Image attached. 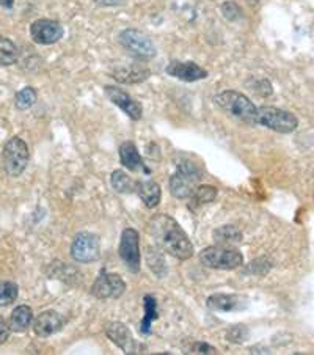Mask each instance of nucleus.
<instances>
[{
  "label": "nucleus",
  "instance_id": "1",
  "mask_svg": "<svg viewBox=\"0 0 314 355\" xmlns=\"http://www.w3.org/2000/svg\"><path fill=\"white\" fill-rule=\"evenodd\" d=\"M148 232L154 238L157 247L167 252L168 255L181 259V261H186V259L193 257L195 248L192 241L189 239L187 233L171 216L164 214V212L154 216L148 225Z\"/></svg>",
  "mask_w": 314,
  "mask_h": 355
},
{
  "label": "nucleus",
  "instance_id": "2",
  "mask_svg": "<svg viewBox=\"0 0 314 355\" xmlns=\"http://www.w3.org/2000/svg\"><path fill=\"white\" fill-rule=\"evenodd\" d=\"M214 101L225 114L231 118H234V120L250 124V126L258 124L256 121L258 107L252 103L250 98L245 96L244 93H239L236 90H225L222 93H218L214 98Z\"/></svg>",
  "mask_w": 314,
  "mask_h": 355
},
{
  "label": "nucleus",
  "instance_id": "3",
  "mask_svg": "<svg viewBox=\"0 0 314 355\" xmlns=\"http://www.w3.org/2000/svg\"><path fill=\"white\" fill-rule=\"evenodd\" d=\"M203 180L198 164L182 161L176 165V171L170 178V193L177 200H187Z\"/></svg>",
  "mask_w": 314,
  "mask_h": 355
},
{
  "label": "nucleus",
  "instance_id": "4",
  "mask_svg": "<svg viewBox=\"0 0 314 355\" xmlns=\"http://www.w3.org/2000/svg\"><path fill=\"white\" fill-rule=\"evenodd\" d=\"M200 263L204 268L218 270H233L244 264V255L238 248L229 245H211L200 252Z\"/></svg>",
  "mask_w": 314,
  "mask_h": 355
},
{
  "label": "nucleus",
  "instance_id": "5",
  "mask_svg": "<svg viewBox=\"0 0 314 355\" xmlns=\"http://www.w3.org/2000/svg\"><path fill=\"white\" fill-rule=\"evenodd\" d=\"M256 121L261 126L278 134H291L299 128L297 116L291 112L272 107V105H263L256 110Z\"/></svg>",
  "mask_w": 314,
  "mask_h": 355
},
{
  "label": "nucleus",
  "instance_id": "6",
  "mask_svg": "<svg viewBox=\"0 0 314 355\" xmlns=\"http://www.w3.org/2000/svg\"><path fill=\"white\" fill-rule=\"evenodd\" d=\"M3 168L11 178L21 176L26 171L28 161H30V151L28 145L21 137H11L3 146L2 153Z\"/></svg>",
  "mask_w": 314,
  "mask_h": 355
},
{
  "label": "nucleus",
  "instance_id": "7",
  "mask_svg": "<svg viewBox=\"0 0 314 355\" xmlns=\"http://www.w3.org/2000/svg\"><path fill=\"white\" fill-rule=\"evenodd\" d=\"M118 41H120L123 49H126L130 55L140 58V60H150V58L156 57L157 49L152 40L145 32L137 31V28L123 31L118 35Z\"/></svg>",
  "mask_w": 314,
  "mask_h": 355
},
{
  "label": "nucleus",
  "instance_id": "8",
  "mask_svg": "<svg viewBox=\"0 0 314 355\" xmlns=\"http://www.w3.org/2000/svg\"><path fill=\"white\" fill-rule=\"evenodd\" d=\"M118 255L129 272L137 274L140 272L141 255H140V234L135 228H124L118 245Z\"/></svg>",
  "mask_w": 314,
  "mask_h": 355
},
{
  "label": "nucleus",
  "instance_id": "9",
  "mask_svg": "<svg viewBox=\"0 0 314 355\" xmlns=\"http://www.w3.org/2000/svg\"><path fill=\"white\" fill-rule=\"evenodd\" d=\"M126 282L118 274H112L103 269L94 280L91 286V294L96 299L107 300V299H120L126 293Z\"/></svg>",
  "mask_w": 314,
  "mask_h": 355
},
{
  "label": "nucleus",
  "instance_id": "10",
  "mask_svg": "<svg viewBox=\"0 0 314 355\" xmlns=\"http://www.w3.org/2000/svg\"><path fill=\"white\" fill-rule=\"evenodd\" d=\"M101 257V242L94 233H79L71 244V258L76 263L88 264L96 261Z\"/></svg>",
  "mask_w": 314,
  "mask_h": 355
},
{
  "label": "nucleus",
  "instance_id": "11",
  "mask_svg": "<svg viewBox=\"0 0 314 355\" xmlns=\"http://www.w3.org/2000/svg\"><path fill=\"white\" fill-rule=\"evenodd\" d=\"M105 96L109 98L112 104H115L118 109H121L132 121H139L143 116V105L137 99H134L128 92H124L120 87L105 85L104 87Z\"/></svg>",
  "mask_w": 314,
  "mask_h": 355
},
{
  "label": "nucleus",
  "instance_id": "12",
  "mask_svg": "<svg viewBox=\"0 0 314 355\" xmlns=\"http://www.w3.org/2000/svg\"><path fill=\"white\" fill-rule=\"evenodd\" d=\"M30 35L35 43L51 46L63 38L64 31L60 22L52 19H37L30 26Z\"/></svg>",
  "mask_w": 314,
  "mask_h": 355
},
{
  "label": "nucleus",
  "instance_id": "13",
  "mask_svg": "<svg viewBox=\"0 0 314 355\" xmlns=\"http://www.w3.org/2000/svg\"><path fill=\"white\" fill-rule=\"evenodd\" d=\"M105 335H107V338L112 343H115L124 354H139L140 345H137V341L134 340L132 332H130V329L126 324H123L120 321L109 322L105 325Z\"/></svg>",
  "mask_w": 314,
  "mask_h": 355
},
{
  "label": "nucleus",
  "instance_id": "14",
  "mask_svg": "<svg viewBox=\"0 0 314 355\" xmlns=\"http://www.w3.org/2000/svg\"><path fill=\"white\" fill-rule=\"evenodd\" d=\"M207 309L214 313H231L248 309L250 302L239 294H214L206 300Z\"/></svg>",
  "mask_w": 314,
  "mask_h": 355
},
{
  "label": "nucleus",
  "instance_id": "15",
  "mask_svg": "<svg viewBox=\"0 0 314 355\" xmlns=\"http://www.w3.org/2000/svg\"><path fill=\"white\" fill-rule=\"evenodd\" d=\"M165 73L171 78L180 79L182 82H197V80H203L206 79L209 73L204 68H201L200 64L195 62H170L165 68Z\"/></svg>",
  "mask_w": 314,
  "mask_h": 355
},
{
  "label": "nucleus",
  "instance_id": "16",
  "mask_svg": "<svg viewBox=\"0 0 314 355\" xmlns=\"http://www.w3.org/2000/svg\"><path fill=\"white\" fill-rule=\"evenodd\" d=\"M33 332L40 338H47V336H52L60 332L64 325L63 318L60 313L55 310H46L40 313L37 318H33Z\"/></svg>",
  "mask_w": 314,
  "mask_h": 355
},
{
  "label": "nucleus",
  "instance_id": "17",
  "mask_svg": "<svg viewBox=\"0 0 314 355\" xmlns=\"http://www.w3.org/2000/svg\"><path fill=\"white\" fill-rule=\"evenodd\" d=\"M118 153H120V162L123 167L134 171V173L151 175V168L148 167L146 162L143 161V157H141L134 141H124V144H121L120 151Z\"/></svg>",
  "mask_w": 314,
  "mask_h": 355
},
{
  "label": "nucleus",
  "instance_id": "18",
  "mask_svg": "<svg viewBox=\"0 0 314 355\" xmlns=\"http://www.w3.org/2000/svg\"><path fill=\"white\" fill-rule=\"evenodd\" d=\"M135 192L139 193L140 200L143 201V205L150 209L157 208L162 200V189L156 181L152 180L137 182V189H135Z\"/></svg>",
  "mask_w": 314,
  "mask_h": 355
},
{
  "label": "nucleus",
  "instance_id": "19",
  "mask_svg": "<svg viewBox=\"0 0 314 355\" xmlns=\"http://www.w3.org/2000/svg\"><path fill=\"white\" fill-rule=\"evenodd\" d=\"M33 322V310L28 305L16 306L10 316V330L16 334H22L30 327Z\"/></svg>",
  "mask_w": 314,
  "mask_h": 355
},
{
  "label": "nucleus",
  "instance_id": "20",
  "mask_svg": "<svg viewBox=\"0 0 314 355\" xmlns=\"http://www.w3.org/2000/svg\"><path fill=\"white\" fill-rule=\"evenodd\" d=\"M143 306H145V316L140 322V334L141 335H151L152 322L159 318L156 297H154V295L146 294L143 297Z\"/></svg>",
  "mask_w": 314,
  "mask_h": 355
},
{
  "label": "nucleus",
  "instance_id": "21",
  "mask_svg": "<svg viewBox=\"0 0 314 355\" xmlns=\"http://www.w3.org/2000/svg\"><path fill=\"white\" fill-rule=\"evenodd\" d=\"M212 238H214V241L218 245L233 247L236 244H241L244 236H242V233L234 227V225H223V227L216 230L214 234H212Z\"/></svg>",
  "mask_w": 314,
  "mask_h": 355
},
{
  "label": "nucleus",
  "instance_id": "22",
  "mask_svg": "<svg viewBox=\"0 0 314 355\" xmlns=\"http://www.w3.org/2000/svg\"><path fill=\"white\" fill-rule=\"evenodd\" d=\"M150 71L141 69V68H121L116 69L114 73L115 80L121 82V84H140V82H145L150 78Z\"/></svg>",
  "mask_w": 314,
  "mask_h": 355
},
{
  "label": "nucleus",
  "instance_id": "23",
  "mask_svg": "<svg viewBox=\"0 0 314 355\" xmlns=\"http://www.w3.org/2000/svg\"><path fill=\"white\" fill-rule=\"evenodd\" d=\"M112 189L118 193H134L137 189V182L130 178L124 170H115L110 175Z\"/></svg>",
  "mask_w": 314,
  "mask_h": 355
},
{
  "label": "nucleus",
  "instance_id": "24",
  "mask_svg": "<svg viewBox=\"0 0 314 355\" xmlns=\"http://www.w3.org/2000/svg\"><path fill=\"white\" fill-rule=\"evenodd\" d=\"M19 58V49L7 37L0 35V67H11Z\"/></svg>",
  "mask_w": 314,
  "mask_h": 355
},
{
  "label": "nucleus",
  "instance_id": "25",
  "mask_svg": "<svg viewBox=\"0 0 314 355\" xmlns=\"http://www.w3.org/2000/svg\"><path fill=\"white\" fill-rule=\"evenodd\" d=\"M38 99V93L33 87H24L22 90L16 93L15 96V105L17 110H28L33 107Z\"/></svg>",
  "mask_w": 314,
  "mask_h": 355
},
{
  "label": "nucleus",
  "instance_id": "26",
  "mask_svg": "<svg viewBox=\"0 0 314 355\" xmlns=\"http://www.w3.org/2000/svg\"><path fill=\"white\" fill-rule=\"evenodd\" d=\"M19 295V286L15 282L0 283V306H8L16 302Z\"/></svg>",
  "mask_w": 314,
  "mask_h": 355
},
{
  "label": "nucleus",
  "instance_id": "27",
  "mask_svg": "<svg viewBox=\"0 0 314 355\" xmlns=\"http://www.w3.org/2000/svg\"><path fill=\"white\" fill-rule=\"evenodd\" d=\"M217 187L214 186H203V184H198L197 189H195L192 197L195 201H197L198 205L201 203H211V201H214L217 197Z\"/></svg>",
  "mask_w": 314,
  "mask_h": 355
},
{
  "label": "nucleus",
  "instance_id": "28",
  "mask_svg": "<svg viewBox=\"0 0 314 355\" xmlns=\"http://www.w3.org/2000/svg\"><path fill=\"white\" fill-rule=\"evenodd\" d=\"M191 354H217V349L209 346L204 341H197L191 347Z\"/></svg>",
  "mask_w": 314,
  "mask_h": 355
},
{
  "label": "nucleus",
  "instance_id": "29",
  "mask_svg": "<svg viewBox=\"0 0 314 355\" xmlns=\"http://www.w3.org/2000/svg\"><path fill=\"white\" fill-rule=\"evenodd\" d=\"M10 332L11 330L8 322L5 321L2 315H0V345H3V343L10 338Z\"/></svg>",
  "mask_w": 314,
  "mask_h": 355
},
{
  "label": "nucleus",
  "instance_id": "30",
  "mask_svg": "<svg viewBox=\"0 0 314 355\" xmlns=\"http://www.w3.org/2000/svg\"><path fill=\"white\" fill-rule=\"evenodd\" d=\"M124 0H96L98 5H105V7H112V5H121Z\"/></svg>",
  "mask_w": 314,
  "mask_h": 355
},
{
  "label": "nucleus",
  "instance_id": "31",
  "mask_svg": "<svg viewBox=\"0 0 314 355\" xmlns=\"http://www.w3.org/2000/svg\"><path fill=\"white\" fill-rule=\"evenodd\" d=\"M0 5H2L3 8H13L15 0H0Z\"/></svg>",
  "mask_w": 314,
  "mask_h": 355
}]
</instances>
